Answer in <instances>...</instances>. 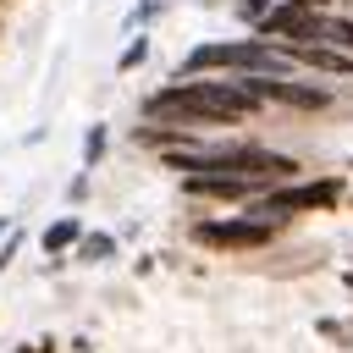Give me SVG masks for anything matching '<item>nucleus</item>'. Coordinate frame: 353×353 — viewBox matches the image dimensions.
I'll list each match as a JSON object with an SVG mask.
<instances>
[{"instance_id": "f257e3e1", "label": "nucleus", "mask_w": 353, "mask_h": 353, "mask_svg": "<svg viewBox=\"0 0 353 353\" xmlns=\"http://www.w3.org/2000/svg\"><path fill=\"white\" fill-rule=\"evenodd\" d=\"M259 110V94L243 83V77H182L160 94L143 99V116L149 121H171V127H215V121H243Z\"/></svg>"}, {"instance_id": "f03ea898", "label": "nucleus", "mask_w": 353, "mask_h": 353, "mask_svg": "<svg viewBox=\"0 0 353 353\" xmlns=\"http://www.w3.org/2000/svg\"><path fill=\"white\" fill-rule=\"evenodd\" d=\"M292 44L276 50L270 39H232V44H199L182 61V77L193 72H292Z\"/></svg>"}, {"instance_id": "7ed1b4c3", "label": "nucleus", "mask_w": 353, "mask_h": 353, "mask_svg": "<svg viewBox=\"0 0 353 353\" xmlns=\"http://www.w3.org/2000/svg\"><path fill=\"white\" fill-rule=\"evenodd\" d=\"M259 39H287V44H320L325 39V6H303V0H281L270 6L259 22Z\"/></svg>"}, {"instance_id": "20e7f679", "label": "nucleus", "mask_w": 353, "mask_h": 353, "mask_svg": "<svg viewBox=\"0 0 353 353\" xmlns=\"http://www.w3.org/2000/svg\"><path fill=\"white\" fill-rule=\"evenodd\" d=\"M342 204V182L336 176H320V182H298V188H281V193H265L248 215H265V221H281L292 210H331Z\"/></svg>"}, {"instance_id": "39448f33", "label": "nucleus", "mask_w": 353, "mask_h": 353, "mask_svg": "<svg viewBox=\"0 0 353 353\" xmlns=\"http://www.w3.org/2000/svg\"><path fill=\"white\" fill-rule=\"evenodd\" d=\"M276 237V221L265 215H243V221H199L193 226V243L204 248H265Z\"/></svg>"}, {"instance_id": "423d86ee", "label": "nucleus", "mask_w": 353, "mask_h": 353, "mask_svg": "<svg viewBox=\"0 0 353 353\" xmlns=\"http://www.w3.org/2000/svg\"><path fill=\"white\" fill-rule=\"evenodd\" d=\"M259 99H276V105H292V110H325L331 94L325 88H309V83H292L287 72H237Z\"/></svg>"}, {"instance_id": "0eeeda50", "label": "nucleus", "mask_w": 353, "mask_h": 353, "mask_svg": "<svg viewBox=\"0 0 353 353\" xmlns=\"http://www.w3.org/2000/svg\"><path fill=\"white\" fill-rule=\"evenodd\" d=\"M292 61L314 66V72H336V77H353V55L342 44H292Z\"/></svg>"}, {"instance_id": "6e6552de", "label": "nucleus", "mask_w": 353, "mask_h": 353, "mask_svg": "<svg viewBox=\"0 0 353 353\" xmlns=\"http://www.w3.org/2000/svg\"><path fill=\"white\" fill-rule=\"evenodd\" d=\"M77 237H83V226H77L72 215H61V221H50V226H44V254H61V248H72Z\"/></svg>"}, {"instance_id": "1a4fd4ad", "label": "nucleus", "mask_w": 353, "mask_h": 353, "mask_svg": "<svg viewBox=\"0 0 353 353\" xmlns=\"http://www.w3.org/2000/svg\"><path fill=\"white\" fill-rule=\"evenodd\" d=\"M77 248H83V259H110V254H116V237H110V232H83Z\"/></svg>"}, {"instance_id": "9d476101", "label": "nucleus", "mask_w": 353, "mask_h": 353, "mask_svg": "<svg viewBox=\"0 0 353 353\" xmlns=\"http://www.w3.org/2000/svg\"><path fill=\"white\" fill-rule=\"evenodd\" d=\"M320 44H342V50H353V22L347 17H325V39Z\"/></svg>"}, {"instance_id": "9b49d317", "label": "nucleus", "mask_w": 353, "mask_h": 353, "mask_svg": "<svg viewBox=\"0 0 353 353\" xmlns=\"http://www.w3.org/2000/svg\"><path fill=\"white\" fill-rule=\"evenodd\" d=\"M320 336H331L336 347H347L353 342V320H320Z\"/></svg>"}, {"instance_id": "f8f14e48", "label": "nucleus", "mask_w": 353, "mask_h": 353, "mask_svg": "<svg viewBox=\"0 0 353 353\" xmlns=\"http://www.w3.org/2000/svg\"><path fill=\"white\" fill-rule=\"evenodd\" d=\"M99 154H105V127H94L83 138V165H99Z\"/></svg>"}, {"instance_id": "ddd939ff", "label": "nucleus", "mask_w": 353, "mask_h": 353, "mask_svg": "<svg viewBox=\"0 0 353 353\" xmlns=\"http://www.w3.org/2000/svg\"><path fill=\"white\" fill-rule=\"evenodd\" d=\"M143 55H149V39H143V33H138V39H132V44H127V50H121V72H132V66H138V61H143Z\"/></svg>"}, {"instance_id": "4468645a", "label": "nucleus", "mask_w": 353, "mask_h": 353, "mask_svg": "<svg viewBox=\"0 0 353 353\" xmlns=\"http://www.w3.org/2000/svg\"><path fill=\"white\" fill-rule=\"evenodd\" d=\"M265 11H270V0H237V17H243V22H259Z\"/></svg>"}, {"instance_id": "2eb2a0df", "label": "nucleus", "mask_w": 353, "mask_h": 353, "mask_svg": "<svg viewBox=\"0 0 353 353\" xmlns=\"http://www.w3.org/2000/svg\"><path fill=\"white\" fill-rule=\"evenodd\" d=\"M11 254H17V237H6V243H0V270L11 265Z\"/></svg>"}, {"instance_id": "dca6fc26", "label": "nucleus", "mask_w": 353, "mask_h": 353, "mask_svg": "<svg viewBox=\"0 0 353 353\" xmlns=\"http://www.w3.org/2000/svg\"><path fill=\"white\" fill-rule=\"evenodd\" d=\"M17 353H55L50 342H33V347H17Z\"/></svg>"}, {"instance_id": "f3484780", "label": "nucleus", "mask_w": 353, "mask_h": 353, "mask_svg": "<svg viewBox=\"0 0 353 353\" xmlns=\"http://www.w3.org/2000/svg\"><path fill=\"white\" fill-rule=\"evenodd\" d=\"M303 6H325V0H303Z\"/></svg>"}, {"instance_id": "a211bd4d", "label": "nucleus", "mask_w": 353, "mask_h": 353, "mask_svg": "<svg viewBox=\"0 0 353 353\" xmlns=\"http://www.w3.org/2000/svg\"><path fill=\"white\" fill-rule=\"evenodd\" d=\"M347 292H353V270H347Z\"/></svg>"}]
</instances>
